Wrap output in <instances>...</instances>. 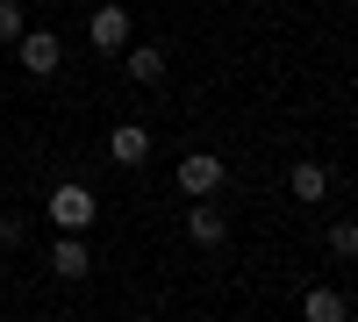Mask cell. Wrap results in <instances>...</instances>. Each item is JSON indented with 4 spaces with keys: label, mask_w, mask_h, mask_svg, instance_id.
Segmentation results:
<instances>
[{
    "label": "cell",
    "mask_w": 358,
    "mask_h": 322,
    "mask_svg": "<svg viewBox=\"0 0 358 322\" xmlns=\"http://www.w3.org/2000/svg\"><path fill=\"white\" fill-rule=\"evenodd\" d=\"M287 193H294V200H322V193H330V165H315V158H301V165L287 172Z\"/></svg>",
    "instance_id": "obj_8"
},
{
    "label": "cell",
    "mask_w": 358,
    "mask_h": 322,
    "mask_svg": "<svg viewBox=\"0 0 358 322\" xmlns=\"http://www.w3.org/2000/svg\"><path fill=\"white\" fill-rule=\"evenodd\" d=\"M50 272H57V279H86V272H94V258H86L79 229H65V237L50 244Z\"/></svg>",
    "instance_id": "obj_5"
},
{
    "label": "cell",
    "mask_w": 358,
    "mask_h": 322,
    "mask_svg": "<svg viewBox=\"0 0 358 322\" xmlns=\"http://www.w3.org/2000/svg\"><path fill=\"white\" fill-rule=\"evenodd\" d=\"M43 215H50L57 229H94V215H101V200L86 193L79 180H65V186H50V200H43Z\"/></svg>",
    "instance_id": "obj_1"
},
{
    "label": "cell",
    "mask_w": 358,
    "mask_h": 322,
    "mask_svg": "<svg viewBox=\"0 0 358 322\" xmlns=\"http://www.w3.org/2000/svg\"><path fill=\"white\" fill-rule=\"evenodd\" d=\"M22 237H29V222L22 215H0V244H22Z\"/></svg>",
    "instance_id": "obj_13"
},
{
    "label": "cell",
    "mask_w": 358,
    "mask_h": 322,
    "mask_svg": "<svg viewBox=\"0 0 358 322\" xmlns=\"http://www.w3.org/2000/svg\"><path fill=\"white\" fill-rule=\"evenodd\" d=\"M344 8H358V0H344Z\"/></svg>",
    "instance_id": "obj_14"
},
{
    "label": "cell",
    "mask_w": 358,
    "mask_h": 322,
    "mask_svg": "<svg viewBox=\"0 0 358 322\" xmlns=\"http://www.w3.org/2000/svg\"><path fill=\"white\" fill-rule=\"evenodd\" d=\"M301 315H308V322H344V294H330V286H315V294L301 301Z\"/></svg>",
    "instance_id": "obj_10"
},
{
    "label": "cell",
    "mask_w": 358,
    "mask_h": 322,
    "mask_svg": "<svg viewBox=\"0 0 358 322\" xmlns=\"http://www.w3.org/2000/svg\"><path fill=\"white\" fill-rule=\"evenodd\" d=\"M22 36V8H15V0H0V43H15Z\"/></svg>",
    "instance_id": "obj_12"
},
{
    "label": "cell",
    "mask_w": 358,
    "mask_h": 322,
    "mask_svg": "<svg viewBox=\"0 0 358 322\" xmlns=\"http://www.w3.org/2000/svg\"><path fill=\"white\" fill-rule=\"evenodd\" d=\"M330 258H358V222H330Z\"/></svg>",
    "instance_id": "obj_11"
},
{
    "label": "cell",
    "mask_w": 358,
    "mask_h": 322,
    "mask_svg": "<svg viewBox=\"0 0 358 322\" xmlns=\"http://www.w3.org/2000/svg\"><path fill=\"white\" fill-rule=\"evenodd\" d=\"M0 279H8V272H0Z\"/></svg>",
    "instance_id": "obj_15"
},
{
    "label": "cell",
    "mask_w": 358,
    "mask_h": 322,
    "mask_svg": "<svg viewBox=\"0 0 358 322\" xmlns=\"http://www.w3.org/2000/svg\"><path fill=\"white\" fill-rule=\"evenodd\" d=\"M122 57H129V79H136V86H158V79H165V50H158V43H129Z\"/></svg>",
    "instance_id": "obj_9"
},
{
    "label": "cell",
    "mask_w": 358,
    "mask_h": 322,
    "mask_svg": "<svg viewBox=\"0 0 358 322\" xmlns=\"http://www.w3.org/2000/svg\"><path fill=\"white\" fill-rule=\"evenodd\" d=\"M187 237H194V244H222V237H229V222L215 215V193H208V200H194V208H187Z\"/></svg>",
    "instance_id": "obj_6"
},
{
    "label": "cell",
    "mask_w": 358,
    "mask_h": 322,
    "mask_svg": "<svg viewBox=\"0 0 358 322\" xmlns=\"http://www.w3.org/2000/svg\"><path fill=\"white\" fill-rule=\"evenodd\" d=\"M15 57H22V72H29V79H50V72H57V57H65V43H57L50 29H22V36H15Z\"/></svg>",
    "instance_id": "obj_2"
},
{
    "label": "cell",
    "mask_w": 358,
    "mask_h": 322,
    "mask_svg": "<svg viewBox=\"0 0 358 322\" xmlns=\"http://www.w3.org/2000/svg\"><path fill=\"white\" fill-rule=\"evenodd\" d=\"M86 36H94V50L101 57H115V50H129V8H94V22H86Z\"/></svg>",
    "instance_id": "obj_3"
},
{
    "label": "cell",
    "mask_w": 358,
    "mask_h": 322,
    "mask_svg": "<svg viewBox=\"0 0 358 322\" xmlns=\"http://www.w3.org/2000/svg\"><path fill=\"white\" fill-rule=\"evenodd\" d=\"M108 158H115V165H143V158H151V129H136V122H122V129L108 136Z\"/></svg>",
    "instance_id": "obj_7"
},
{
    "label": "cell",
    "mask_w": 358,
    "mask_h": 322,
    "mask_svg": "<svg viewBox=\"0 0 358 322\" xmlns=\"http://www.w3.org/2000/svg\"><path fill=\"white\" fill-rule=\"evenodd\" d=\"M222 186V158H208V151H194V158H179V193H194V200H208Z\"/></svg>",
    "instance_id": "obj_4"
}]
</instances>
